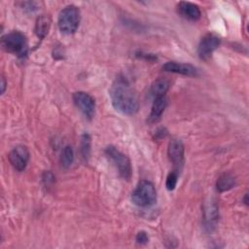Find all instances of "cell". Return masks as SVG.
<instances>
[{"label": "cell", "instance_id": "6da1fadb", "mask_svg": "<svg viewBox=\"0 0 249 249\" xmlns=\"http://www.w3.org/2000/svg\"><path fill=\"white\" fill-rule=\"evenodd\" d=\"M113 107L122 114L134 115L139 108L135 91L124 77L117 78L109 90Z\"/></svg>", "mask_w": 249, "mask_h": 249}, {"label": "cell", "instance_id": "7a4b0ae2", "mask_svg": "<svg viewBox=\"0 0 249 249\" xmlns=\"http://www.w3.org/2000/svg\"><path fill=\"white\" fill-rule=\"evenodd\" d=\"M132 202L139 207H149L157 201V192L152 182L140 181L131 194Z\"/></svg>", "mask_w": 249, "mask_h": 249}, {"label": "cell", "instance_id": "3957f363", "mask_svg": "<svg viewBox=\"0 0 249 249\" xmlns=\"http://www.w3.org/2000/svg\"><path fill=\"white\" fill-rule=\"evenodd\" d=\"M80 20V10L74 5H68L59 12L57 19L59 30L64 34H73L78 29Z\"/></svg>", "mask_w": 249, "mask_h": 249}, {"label": "cell", "instance_id": "277c9868", "mask_svg": "<svg viewBox=\"0 0 249 249\" xmlns=\"http://www.w3.org/2000/svg\"><path fill=\"white\" fill-rule=\"evenodd\" d=\"M3 49L11 53L18 56H23L27 52V41L26 37L20 31H11L5 34L1 39Z\"/></svg>", "mask_w": 249, "mask_h": 249}, {"label": "cell", "instance_id": "5b68a950", "mask_svg": "<svg viewBox=\"0 0 249 249\" xmlns=\"http://www.w3.org/2000/svg\"><path fill=\"white\" fill-rule=\"evenodd\" d=\"M105 154L117 167L120 176L124 180H129L132 174V168L128 157L111 145L106 147Z\"/></svg>", "mask_w": 249, "mask_h": 249}, {"label": "cell", "instance_id": "8992f818", "mask_svg": "<svg viewBox=\"0 0 249 249\" xmlns=\"http://www.w3.org/2000/svg\"><path fill=\"white\" fill-rule=\"evenodd\" d=\"M73 101L86 118L89 120L92 119L95 113V101L90 94L85 91L74 92Z\"/></svg>", "mask_w": 249, "mask_h": 249}, {"label": "cell", "instance_id": "52a82bcc", "mask_svg": "<svg viewBox=\"0 0 249 249\" xmlns=\"http://www.w3.org/2000/svg\"><path fill=\"white\" fill-rule=\"evenodd\" d=\"M29 156L28 149L23 145H18L10 152L8 158L10 163L16 170L22 171L28 163Z\"/></svg>", "mask_w": 249, "mask_h": 249}, {"label": "cell", "instance_id": "ba28073f", "mask_svg": "<svg viewBox=\"0 0 249 249\" xmlns=\"http://www.w3.org/2000/svg\"><path fill=\"white\" fill-rule=\"evenodd\" d=\"M221 39L212 33L203 36L197 47V53L201 59H207L211 56L212 53L220 46Z\"/></svg>", "mask_w": 249, "mask_h": 249}, {"label": "cell", "instance_id": "9c48e42d", "mask_svg": "<svg viewBox=\"0 0 249 249\" xmlns=\"http://www.w3.org/2000/svg\"><path fill=\"white\" fill-rule=\"evenodd\" d=\"M167 155L169 160L176 167V170L182 166L184 161V144L179 139H172L167 148Z\"/></svg>", "mask_w": 249, "mask_h": 249}, {"label": "cell", "instance_id": "30bf717a", "mask_svg": "<svg viewBox=\"0 0 249 249\" xmlns=\"http://www.w3.org/2000/svg\"><path fill=\"white\" fill-rule=\"evenodd\" d=\"M162 69L166 72H172V73H177L181 74L184 76H190V77H195L197 75L198 71L197 69L189 63H181L177 61H168L165 64L162 65Z\"/></svg>", "mask_w": 249, "mask_h": 249}, {"label": "cell", "instance_id": "8fae6325", "mask_svg": "<svg viewBox=\"0 0 249 249\" xmlns=\"http://www.w3.org/2000/svg\"><path fill=\"white\" fill-rule=\"evenodd\" d=\"M178 13L185 18L196 21L200 18L201 12L199 7L196 4L191 3V2H185L182 1L177 5Z\"/></svg>", "mask_w": 249, "mask_h": 249}, {"label": "cell", "instance_id": "7c38bea8", "mask_svg": "<svg viewBox=\"0 0 249 249\" xmlns=\"http://www.w3.org/2000/svg\"><path fill=\"white\" fill-rule=\"evenodd\" d=\"M166 106H167V99L165 96L155 97L153 105H152L151 113L149 115V122L157 123L160 119Z\"/></svg>", "mask_w": 249, "mask_h": 249}, {"label": "cell", "instance_id": "4fadbf2b", "mask_svg": "<svg viewBox=\"0 0 249 249\" xmlns=\"http://www.w3.org/2000/svg\"><path fill=\"white\" fill-rule=\"evenodd\" d=\"M203 213H204V222L206 227L207 228L213 227L219 217V211H218V206L216 202L211 199L209 202H206L204 204Z\"/></svg>", "mask_w": 249, "mask_h": 249}, {"label": "cell", "instance_id": "5bb4252c", "mask_svg": "<svg viewBox=\"0 0 249 249\" xmlns=\"http://www.w3.org/2000/svg\"><path fill=\"white\" fill-rule=\"evenodd\" d=\"M51 23H52V20L49 16H45V15L40 16L37 18L36 24H35L36 35L39 38L44 39L47 36V34L49 33V30L51 28Z\"/></svg>", "mask_w": 249, "mask_h": 249}, {"label": "cell", "instance_id": "9a60e30c", "mask_svg": "<svg viewBox=\"0 0 249 249\" xmlns=\"http://www.w3.org/2000/svg\"><path fill=\"white\" fill-rule=\"evenodd\" d=\"M169 82L163 78L157 79L151 86V94L154 97L164 96L169 89Z\"/></svg>", "mask_w": 249, "mask_h": 249}, {"label": "cell", "instance_id": "2e32d148", "mask_svg": "<svg viewBox=\"0 0 249 249\" xmlns=\"http://www.w3.org/2000/svg\"><path fill=\"white\" fill-rule=\"evenodd\" d=\"M234 185H235V180H234L233 176H231V175L229 174V173H224V174H222V175L218 178L217 183H216L217 190H218L219 192H221V193L231 190V188H233Z\"/></svg>", "mask_w": 249, "mask_h": 249}, {"label": "cell", "instance_id": "e0dca14e", "mask_svg": "<svg viewBox=\"0 0 249 249\" xmlns=\"http://www.w3.org/2000/svg\"><path fill=\"white\" fill-rule=\"evenodd\" d=\"M74 160V152L71 146H65L60 155V163L63 168H68Z\"/></svg>", "mask_w": 249, "mask_h": 249}, {"label": "cell", "instance_id": "ac0fdd59", "mask_svg": "<svg viewBox=\"0 0 249 249\" xmlns=\"http://www.w3.org/2000/svg\"><path fill=\"white\" fill-rule=\"evenodd\" d=\"M81 154L85 160H88L90 154L91 147V139L89 133H84L81 137Z\"/></svg>", "mask_w": 249, "mask_h": 249}, {"label": "cell", "instance_id": "d6986e66", "mask_svg": "<svg viewBox=\"0 0 249 249\" xmlns=\"http://www.w3.org/2000/svg\"><path fill=\"white\" fill-rule=\"evenodd\" d=\"M179 170H173L171 171L167 177H166V181H165V187L168 191H173L177 185V181H178V176H179Z\"/></svg>", "mask_w": 249, "mask_h": 249}, {"label": "cell", "instance_id": "ffe728a7", "mask_svg": "<svg viewBox=\"0 0 249 249\" xmlns=\"http://www.w3.org/2000/svg\"><path fill=\"white\" fill-rule=\"evenodd\" d=\"M135 240H136V242H137L138 244L144 245V244L148 243V241H149V236H148V234H147L146 231H140L137 232L136 237H135Z\"/></svg>", "mask_w": 249, "mask_h": 249}, {"label": "cell", "instance_id": "44dd1931", "mask_svg": "<svg viewBox=\"0 0 249 249\" xmlns=\"http://www.w3.org/2000/svg\"><path fill=\"white\" fill-rule=\"evenodd\" d=\"M21 7L22 9L28 11V12H34L38 9V3L37 2H31V1H28V2H21Z\"/></svg>", "mask_w": 249, "mask_h": 249}, {"label": "cell", "instance_id": "7402d4cb", "mask_svg": "<svg viewBox=\"0 0 249 249\" xmlns=\"http://www.w3.org/2000/svg\"><path fill=\"white\" fill-rule=\"evenodd\" d=\"M53 179H54V177L51 172H45L43 175V181L45 182L46 185H49L50 183L53 182Z\"/></svg>", "mask_w": 249, "mask_h": 249}, {"label": "cell", "instance_id": "603a6c76", "mask_svg": "<svg viewBox=\"0 0 249 249\" xmlns=\"http://www.w3.org/2000/svg\"><path fill=\"white\" fill-rule=\"evenodd\" d=\"M166 134H167L166 129L163 128V127H160V128H159V129L157 130V132H156V138L160 139V138H162V137H165Z\"/></svg>", "mask_w": 249, "mask_h": 249}, {"label": "cell", "instance_id": "cb8c5ba5", "mask_svg": "<svg viewBox=\"0 0 249 249\" xmlns=\"http://www.w3.org/2000/svg\"><path fill=\"white\" fill-rule=\"evenodd\" d=\"M6 89V80L4 77L1 78V93H4Z\"/></svg>", "mask_w": 249, "mask_h": 249}, {"label": "cell", "instance_id": "d4e9b609", "mask_svg": "<svg viewBox=\"0 0 249 249\" xmlns=\"http://www.w3.org/2000/svg\"><path fill=\"white\" fill-rule=\"evenodd\" d=\"M244 201H245V202H244L245 204H248V201H247V195H245V197H244Z\"/></svg>", "mask_w": 249, "mask_h": 249}]
</instances>
